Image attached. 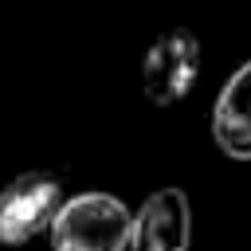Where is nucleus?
<instances>
[{
  "instance_id": "7ed1b4c3",
  "label": "nucleus",
  "mask_w": 251,
  "mask_h": 251,
  "mask_svg": "<svg viewBox=\"0 0 251 251\" xmlns=\"http://www.w3.org/2000/svg\"><path fill=\"white\" fill-rule=\"evenodd\" d=\"M200 67H204L200 35L188 27H169L149 43L141 59V90L153 106H176L196 86Z\"/></svg>"
},
{
  "instance_id": "f257e3e1",
  "label": "nucleus",
  "mask_w": 251,
  "mask_h": 251,
  "mask_svg": "<svg viewBox=\"0 0 251 251\" xmlns=\"http://www.w3.org/2000/svg\"><path fill=\"white\" fill-rule=\"evenodd\" d=\"M129 235L133 212L110 192L67 196L47 227L51 251H126Z\"/></svg>"
},
{
  "instance_id": "20e7f679",
  "label": "nucleus",
  "mask_w": 251,
  "mask_h": 251,
  "mask_svg": "<svg viewBox=\"0 0 251 251\" xmlns=\"http://www.w3.org/2000/svg\"><path fill=\"white\" fill-rule=\"evenodd\" d=\"M192 247V204L188 196L169 184L145 196L133 212L129 251H188Z\"/></svg>"
},
{
  "instance_id": "f03ea898",
  "label": "nucleus",
  "mask_w": 251,
  "mask_h": 251,
  "mask_svg": "<svg viewBox=\"0 0 251 251\" xmlns=\"http://www.w3.org/2000/svg\"><path fill=\"white\" fill-rule=\"evenodd\" d=\"M63 208V173L27 169L0 188V243L24 247L31 235L47 231Z\"/></svg>"
},
{
  "instance_id": "39448f33",
  "label": "nucleus",
  "mask_w": 251,
  "mask_h": 251,
  "mask_svg": "<svg viewBox=\"0 0 251 251\" xmlns=\"http://www.w3.org/2000/svg\"><path fill=\"white\" fill-rule=\"evenodd\" d=\"M208 129L224 157L251 161V59L239 63L224 82V90L216 94Z\"/></svg>"
}]
</instances>
